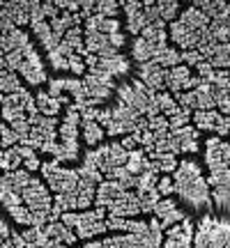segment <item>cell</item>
Returning <instances> with one entry per match:
<instances>
[{
  "mask_svg": "<svg viewBox=\"0 0 230 248\" xmlns=\"http://www.w3.org/2000/svg\"><path fill=\"white\" fill-rule=\"evenodd\" d=\"M230 246V218H216L207 212L196 225L194 248H228Z\"/></svg>",
  "mask_w": 230,
  "mask_h": 248,
  "instance_id": "obj_1",
  "label": "cell"
},
{
  "mask_svg": "<svg viewBox=\"0 0 230 248\" xmlns=\"http://www.w3.org/2000/svg\"><path fill=\"white\" fill-rule=\"evenodd\" d=\"M175 195L186 204L191 207L194 212H210L214 207L212 202V188L207 184L205 177H198L194 182H186V184H175Z\"/></svg>",
  "mask_w": 230,
  "mask_h": 248,
  "instance_id": "obj_2",
  "label": "cell"
},
{
  "mask_svg": "<svg viewBox=\"0 0 230 248\" xmlns=\"http://www.w3.org/2000/svg\"><path fill=\"white\" fill-rule=\"evenodd\" d=\"M42 177L46 179L49 188L53 191L55 195L62 193H79V170H69V168H62L58 161H46L42 166Z\"/></svg>",
  "mask_w": 230,
  "mask_h": 248,
  "instance_id": "obj_3",
  "label": "cell"
},
{
  "mask_svg": "<svg viewBox=\"0 0 230 248\" xmlns=\"http://www.w3.org/2000/svg\"><path fill=\"white\" fill-rule=\"evenodd\" d=\"M85 159L92 161V163L104 172V177H106L113 168H122V166H127L129 152L122 147V142L111 140V142H106V145H99L97 150L85 152Z\"/></svg>",
  "mask_w": 230,
  "mask_h": 248,
  "instance_id": "obj_4",
  "label": "cell"
},
{
  "mask_svg": "<svg viewBox=\"0 0 230 248\" xmlns=\"http://www.w3.org/2000/svg\"><path fill=\"white\" fill-rule=\"evenodd\" d=\"M205 166L212 172H223L230 168V140L219 136H210L205 140Z\"/></svg>",
  "mask_w": 230,
  "mask_h": 248,
  "instance_id": "obj_5",
  "label": "cell"
},
{
  "mask_svg": "<svg viewBox=\"0 0 230 248\" xmlns=\"http://www.w3.org/2000/svg\"><path fill=\"white\" fill-rule=\"evenodd\" d=\"M23 204H26L30 212H53V202L55 198L51 195V188L42 182L39 177H33V182L26 186V191L21 193Z\"/></svg>",
  "mask_w": 230,
  "mask_h": 248,
  "instance_id": "obj_6",
  "label": "cell"
},
{
  "mask_svg": "<svg viewBox=\"0 0 230 248\" xmlns=\"http://www.w3.org/2000/svg\"><path fill=\"white\" fill-rule=\"evenodd\" d=\"M26 60H23V64H21V69H18V76L26 80L30 88H39V85H44V83H49V76H46V69H44V62H42V58H39V53H37L35 44L28 46L26 51Z\"/></svg>",
  "mask_w": 230,
  "mask_h": 248,
  "instance_id": "obj_7",
  "label": "cell"
},
{
  "mask_svg": "<svg viewBox=\"0 0 230 248\" xmlns=\"http://www.w3.org/2000/svg\"><path fill=\"white\" fill-rule=\"evenodd\" d=\"M83 80H85V85H88L90 97L97 99V101H101V104H106L108 97L117 90L115 88V83H113V76L106 74L104 69H90Z\"/></svg>",
  "mask_w": 230,
  "mask_h": 248,
  "instance_id": "obj_8",
  "label": "cell"
},
{
  "mask_svg": "<svg viewBox=\"0 0 230 248\" xmlns=\"http://www.w3.org/2000/svg\"><path fill=\"white\" fill-rule=\"evenodd\" d=\"M207 184L212 188V202L219 212L230 214V168L223 172H212L207 177Z\"/></svg>",
  "mask_w": 230,
  "mask_h": 248,
  "instance_id": "obj_9",
  "label": "cell"
},
{
  "mask_svg": "<svg viewBox=\"0 0 230 248\" xmlns=\"http://www.w3.org/2000/svg\"><path fill=\"white\" fill-rule=\"evenodd\" d=\"M106 209H108V216H117V218H133V216L143 214L141 195L136 193V191H124V193H120L115 200L108 202Z\"/></svg>",
  "mask_w": 230,
  "mask_h": 248,
  "instance_id": "obj_10",
  "label": "cell"
},
{
  "mask_svg": "<svg viewBox=\"0 0 230 248\" xmlns=\"http://www.w3.org/2000/svg\"><path fill=\"white\" fill-rule=\"evenodd\" d=\"M136 74H138V80H143L145 85L154 92H166V76H168V69L159 67L157 62H145V64H136Z\"/></svg>",
  "mask_w": 230,
  "mask_h": 248,
  "instance_id": "obj_11",
  "label": "cell"
},
{
  "mask_svg": "<svg viewBox=\"0 0 230 248\" xmlns=\"http://www.w3.org/2000/svg\"><path fill=\"white\" fill-rule=\"evenodd\" d=\"M122 9L127 14V32L133 37H141V32L148 26V18H145V5L143 2H136V0H127L122 2Z\"/></svg>",
  "mask_w": 230,
  "mask_h": 248,
  "instance_id": "obj_12",
  "label": "cell"
},
{
  "mask_svg": "<svg viewBox=\"0 0 230 248\" xmlns=\"http://www.w3.org/2000/svg\"><path fill=\"white\" fill-rule=\"evenodd\" d=\"M85 48H88V55H99V58L120 55V51L111 44V37L104 32H85Z\"/></svg>",
  "mask_w": 230,
  "mask_h": 248,
  "instance_id": "obj_13",
  "label": "cell"
},
{
  "mask_svg": "<svg viewBox=\"0 0 230 248\" xmlns=\"http://www.w3.org/2000/svg\"><path fill=\"white\" fill-rule=\"evenodd\" d=\"M30 7L33 2H2L0 5V18H9L16 28L21 26H30Z\"/></svg>",
  "mask_w": 230,
  "mask_h": 248,
  "instance_id": "obj_14",
  "label": "cell"
},
{
  "mask_svg": "<svg viewBox=\"0 0 230 248\" xmlns=\"http://www.w3.org/2000/svg\"><path fill=\"white\" fill-rule=\"evenodd\" d=\"M198 51L214 69H230V44H205Z\"/></svg>",
  "mask_w": 230,
  "mask_h": 248,
  "instance_id": "obj_15",
  "label": "cell"
},
{
  "mask_svg": "<svg viewBox=\"0 0 230 248\" xmlns=\"http://www.w3.org/2000/svg\"><path fill=\"white\" fill-rule=\"evenodd\" d=\"M164 46H168V44H152V42L143 39V37H136V39L131 42V60L136 62V64L152 62Z\"/></svg>",
  "mask_w": 230,
  "mask_h": 248,
  "instance_id": "obj_16",
  "label": "cell"
},
{
  "mask_svg": "<svg viewBox=\"0 0 230 248\" xmlns=\"http://www.w3.org/2000/svg\"><path fill=\"white\" fill-rule=\"evenodd\" d=\"M28 46H33L30 37L23 28H16L14 32H7V35H0V51L2 55L12 53V51H26Z\"/></svg>",
  "mask_w": 230,
  "mask_h": 248,
  "instance_id": "obj_17",
  "label": "cell"
},
{
  "mask_svg": "<svg viewBox=\"0 0 230 248\" xmlns=\"http://www.w3.org/2000/svg\"><path fill=\"white\" fill-rule=\"evenodd\" d=\"M33 172H28L26 168H18L14 172H2V179H0V188H9V191H14V193H23L26 191V186L33 182Z\"/></svg>",
  "mask_w": 230,
  "mask_h": 248,
  "instance_id": "obj_18",
  "label": "cell"
},
{
  "mask_svg": "<svg viewBox=\"0 0 230 248\" xmlns=\"http://www.w3.org/2000/svg\"><path fill=\"white\" fill-rule=\"evenodd\" d=\"M180 21L184 23L189 30H194V32H198V35H205L207 30H210V18L205 16L203 12L198 7H194V5H189V7L182 12V16H180Z\"/></svg>",
  "mask_w": 230,
  "mask_h": 248,
  "instance_id": "obj_19",
  "label": "cell"
},
{
  "mask_svg": "<svg viewBox=\"0 0 230 248\" xmlns=\"http://www.w3.org/2000/svg\"><path fill=\"white\" fill-rule=\"evenodd\" d=\"M95 69H104L106 74H111L113 78H124V76L129 74V69H131V62H129V58H124V55L120 53V55H115V58H99V64Z\"/></svg>",
  "mask_w": 230,
  "mask_h": 248,
  "instance_id": "obj_20",
  "label": "cell"
},
{
  "mask_svg": "<svg viewBox=\"0 0 230 248\" xmlns=\"http://www.w3.org/2000/svg\"><path fill=\"white\" fill-rule=\"evenodd\" d=\"M129 191L122 182H115V179H104L97 188V200H95V207H108L111 200H115L120 193Z\"/></svg>",
  "mask_w": 230,
  "mask_h": 248,
  "instance_id": "obj_21",
  "label": "cell"
},
{
  "mask_svg": "<svg viewBox=\"0 0 230 248\" xmlns=\"http://www.w3.org/2000/svg\"><path fill=\"white\" fill-rule=\"evenodd\" d=\"M198 177H203V168H200V163L196 159H182L177 170L173 172L175 184H186V182H194Z\"/></svg>",
  "mask_w": 230,
  "mask_h": 248,
  "instance_id": "obj_22",
  "label": "cell"
},
{
  "mask_svg": "<svg viewBox=\"0 0 230 248\" xmlns=\"http://www.w3.org/2000/svg\"><path fill=\"white\" fill-rule=\"evenodd\" d=\"M44 232L51 237V239L60 241V244H65V246H74L76 241H79V234H76V230H71L69 225H65L62 221L58 223H49L44 228Z\"/></svg>",
  "mask_w": 230,
  "mask_h": 248,
  "instance_id": "obj_23",
  "label": "cell"
},
{
  "mask_svg": "<svg viewBox=\"0 0 230 248\" xmlns=\"http://www.w3.org/2000/svg\"><path fill=\"white\" fill-rule=\"evenodd\" d=\"M81 138L88 142L90 150H92V147L101 145V140L106 138V129L97 120H83V124H81Z\"/></svg>",
  "mask_w": 230,
  "mask_h": 248,
  "instance_id": "obj_24",
  "label": "cell"
},
{
  "mask_svg": "<svg viewBox=\"0 0 230 248\" xmlns=\"http://www.w3.org/2000/svg\"><path fill=\"white\" fill-rule=\"evenodd\" d=\"M30 30H33V35L39 39V44L44 46L46 53H51V51H55L58 48V39H55L53 35V28H51V23L49 21H42V23H35V26H30Z\"/></svg>",
  "mask_w": 230,
  "mask_h": 248,
  "instance_id": "obj_25",
  "label": "cell"
},
{
  "mask_svg": "<svg viewBox=\"0 0 230 248\" xmlns=\"http://www.w3.org/2000/svg\"><path fill=\"white\" fill-rule=\"evenodd\" d=\"M35 101H37V108H39L42 115H46V117H58L60 115V108H62L60 99L51 97L46 90H39V92H37Z\"/></svg>",
  "mask_w": 230,
  "mask_h": 248,
  "instance_id": "obj_26",
  "label": "cell"
},
{
  "mask_svg": "<svg viewBox=\"0 0 230 248\" xmlns=\"http://www.w3.org/2000/svg\"><path fill=\"white\" fill-rule=\"evenodd\" d=\"M221 113L219 110H196L194 113V124L198 131L214 133L216 131V122H219Z\"/></svg>",
  "mask_w": 230,
  "mask_h": 248,
  "instance_id": "obj_27",
  "label": "cell"
},
{
  "mask_svg": "<svg viewBox=\"0 0 230 248\" xmlns=\"http://www.w3.org/2000/svg\"><path fill=\"white\" fill-rule=\"evenodd\" d=\"M143 39H148L152 44H168V30H166V21H157V23H148L145 30L141 32Z\"/></svg>",
  "mask_w": 230,
  "mask_h": 248,
  "instance_id": "obj_28",
  "label": "cell"
},
{
  "mask_svg": "<svg viewBox=\"0 0 230 248\" xmlns=\"http://www.w3.org/2000/svg\"><path fill=\"white\" fill-rule=\"evenodd\" d=\"M152 62H157V64L164 67V69L180 67V64H182V51H180V48H173V46H164Z\"/></svg>",
  "mask_w": 230,
  "mask_h": 248,
  "instance_id": "obj_29",
  "label": "cell"
},
{
  "mask_svg": "<svg viewBox=\"0 0 230 248\" xmlns=\"http://www.w3.org/2000/svg\"><path fill=\"white\" fill-rule=\"evenodd\" d=\"M127 170L131 172V175H143L145 170H150V159H148V152L145 150H133L129 152V161H127Z\"/></svg>",
  "mask_w": 230,
  "mask_h": 248,
  "instance_id": "obj_30",
  "label": "cell"
},
{
  "mask_svg": "<svg viewBox=\"0 0 230 248\" xmlns=\"http://www.w3.org/2000/svg\"><path fill=\"white\" fill-rule=\"evenodd\" d=\"M21 234H23L28 248H46L51 244V237L44 232V228H26Z\"/></svg>",
  "mask_w": 230,
  "mask_h": 248,
  "instance_id": "obj_31",
  "label": "cell"
},
{
  "mask_svg": "<svg viewBox=\"0 0 230 248\" xmlns=\"http://www.w3.org/2000/svg\"><path fill=\"white\" fill-rule=\"evenodd\" d=\"M21 166H23V156L18 152V145L12 147V150H2V154H0V168H2V172H14Z\"/></svg>",
  "mask_w": 230,
  "mask_h": 248,
  "instance_id": "obj_32",
  "label": "cell"
},
{
  "mask_svg": "<svg viewBox=\"0 0 230 248\" xmlns=\"http://www.w3.org/2000/svg\"><path fill=\"white\" fill-rule=\"evenodd\" d=\"M81 159V147H79V140L76 142H60V150L55 154L58 163H74V161Z\"/></svg>",
  "mask_w": 230,
  "mask_h": 248,
  "instance_id": "obj_33",
  "label": "cell"
},
{
  "mask_svg": "<svg viewBox=\"0 0 230 248\" xmlns=\"http://www.w3.org/2000/svg\"><path fill=\"white\" fill-rule=\"evenodd\" d=\"M21 90H23V85L18 80V74H14V71H0V92L2 94H16Z\"/></svg>",
  "mask_w": 230,
  "mask_h": 248,
  "instance_id": "obj_34",
  "label": "cell"
},
{
  "mask_svg": "<svg viewBox=\"0 0 230 248\" xmlns=\"http://www.w3.org/2000/svg\"><path fill=\"white\" fill-rule=\"evenodd\" d=\"M159 9H161V21H166L168 26L182 16V5L177 0H161Z\"/></svg>",
  "mask_w": 230,
  "mask_h": 248,
  "instance_id": "obj_35",
  "label": "cell"
},
{
  "mask_svg": "<svg viewBox=\"0 0 230 248\" xmlns=\"http://www.w3.org/2000/svg\"><path fill=\"white\" fill-rule=\"evenodd\" d=\"M53 209H55V212H60V214H67V212H74V209H79V193H62V195H55Z\"/></svg>",
  "mask_w": 230,
  "mask_h": 248,
  "instance_id": "obj_36",
  "label": "cell"
},
{
  "mask_svg": "<svg viewBox=\"0 0 230 248\" xmlns=\"http://www.w3.org/2000/svg\"><path fill=\"white\" fill-rule=\"evenodd\" d=\"M9 218L16 223V225H26V228H33V212L28 209L26 204H18V207H12L7 209Z\"/></svg>",
  "mask_w": 230,
  "mask_h": 248,
  "instance_id": "obj_37",
  "label": "cell"
},
{
  "mask_svg": "<svg viewBox=\"0 0 230 248\" xmlns=\"http://www.w3.org/2000/svg\"><path fill=\"white\" fill-rule=\"evenodd\" d=\"M0 142H2V150H12V147H16L18 142H21L18 133L7 122H2V126H0Z\"/></svg>",
  "mask_w": 230,
  "mask_h": 248,
  "instance_id": "obj_38",
  "label": "cell"
},
{
  "mask_svg": "<svg viewBox=\"0 0 230 248\" xmlns=\"http://www.w3.org/2000/svg\"><path fill=\"white\" fill-rule=\"evenodd\" d=\"M164 198H161V193L157 191V188H152V191H148V193L141 195V209L143 214H154V207L161 202Z\"/></svg>",
  "mask_w": 230,
  "mask_h": 248,
  "instance_id": "obj_39",
  "label": "cell"
},
{
  "mask_svg": "<svg viewBox=\"0 0 230 248\" xmlns=\"http://www.w3.org/2000/svg\"><path fill=\"white\" fill-rule=\"evenodd\" d=\"M122 7V2H115V0H99L97 2V14L106 18H117V12Z\"/></svg>",
  "mask_w": 230,
  "mask_h": 248,
  "instance_id": "obj_40",
  "label": "cell"
},
{
  "mask_svg": "<svg viewBox=\"0 0 230 248\" xmlns=\"http://www.w3.org/2000/svg\"><path fill=\"white\" fill-rule=\"evenodd\" d=\"M46 55H49V62H51V67L55 71L69 69V58L65 53H60V48H55V51H51V53H46Z\"/></svg>",
  "mask_w": 230,
  "mask_h": 248,
  "instance_id": "obj_41",
  "label": "cell"
},
{
  "mask_svg": "<svg viewBox=\"0 0 230 248\" xmlns=\"http://www.w3.org/2000/svg\"><path fill=\"white\" fill-rule=\"evenodd\" d=\"M0 202L5 209H12V207H18V204H23V198L14 191H9V188H0Z\"/></svg>",
  "mask_w": 230,
  "mask_h": 248,
  "instance_id": "obj_42",
  "label": "cell"
},
{
  "mask_svg": "<svg viewBox=\"0 0 230 248\" xmlns=\"http://www.w3.org/2000/svg\"><path fill=\"white\" fill-rule=\"evenodd\" d=\"M69 71L74 74V78H81L85 71H88V64H85V58L79 53L69 55Z\"/></svg>",
  "mask_w": 230,
  "mask_h": 248,
  "instance_id": "obj_43",
  "label": "cell"
},
{
  "mask_svg": "<svg viewBox=\"0 0 230 248\" xmlns=\"http://www.w3.org/2000/svg\"><path fill=\"white\" fill-rule=\"evenodd\" d=\"M157 191L161 193V198H170L175 193V179H173V175H164L159 179V184H157Z\"/></svg>",
  "mask_w": 230,
  "mask_h": 248,
  "instance_id": "obj_44",
  "label": "cell"
},
{
  "mask_svg": "<svg viewBox=\"0 0 230 248\" xmlns=\"http://www.w3.org/2000/svg\"><path fill=\"white\" fill-rule=\"evenodd\" d=\"M51 97L60 99L65 92H67V78H51L49 80V90H46Z\"/></svg>",
  "mask_w": 230,
  "mask_h": 248,
  "instance_id": "obj_45",
  "label": "cell"
},
{
  "mask_svg": "<svg viewBox=\"0 0 230 248\" xmlns=\"http://www.w3.org/2000/svg\"><path fill=\"white\" fill-rule=\"evenodd\" d=\"M148 129H150L152 133H159V131L170 129L168 117H166V115H157V117H152V120H148Z\"/></svg>",
  "mask_w": 230,
  "mask_h": 248,
  "instance_id": "obj_46",
  "label": "cell"
},
{
  "mask_svg": "<svg viewBox=\"0 0 230 248\" xmlns=\"http://www.w3.org/2000/svg\"><path fill=\"white\" fill-rule=\"evenodd\" d=\"M200 62H205L200 51H182V64H186V67H198Z\"/></svg>",
  "mask_w": 230,
  "mask_h": 248,
  "instance_id": "obj_47",
  "label": "cell"
},
{
  "mask_svg": "<svg viewBox=\"0 0 230 248\" xmlns=\"http://www.w3.org/2000/svg\"><path fill=\"white\" fill-rule=\"evenodd\" d=\"M129 221H131V218H117V216H108L106 225H108V230H120V232H127V234H129Z\"/></svg>",
  "mask_w": 230,
  "mask_h": 248,
  "instance_id": "obj_48",
  "label": "cell"
},
{
  "mask_svg": "<svg viewBox=\"0 0 230 248\" xmlns=\"http://www.w3.org/2000/svg\"><path fill=\"white\" fill-rule=\"evenodd\" d=\"M143 5H145V18H148V23H157V21H161L159 2H143Z\"/></svg>",
  "mask_w": 230,
  "mask_h": 248,
  "instance_id": "obj_49",
  "label": "cell"
},
{
  "mask_svg": "<svg viewBox=\"0 0 230 248\" xmlns=\"http://www.w3.org/2000/svg\"><path fill=\"white\" fill-rule=\"evenodd\" d=\"M175 200H173V198H164V200H161L159 204H157V207H154V216H157V218H164V216H166V214L170 212V209H173V207H175Z\"/></svg>",
  "mask_w": 230,
  "mask_h": 248,
  "instance_id": "obj_50",
  "label": "cell"
},
{
  "mask_svg": "<svg viewBox=\"0 0 230 248\" xmlns=\"http://www.w3.org/2000/svg\"><path fill=\"white\" fill-rule=\"evenodd\" d=\"M196 71H198V76H200V78H203L205 83H210V80L214 78V74H216V69H214V67H212V64H210L207 60L200 62V64L196 67Z\"/></svg>",
  "mask_w": 230,
  "mask_h": 248,
  "instance_id": "obj_51",
  "label": "cell"
},
{
  "mask_svg": "<svg viewBox=\"0 0 230 248\" xmlns=\"http://www.w3.org/2000/svg\"><path fill=\"white\" fill-rule=\"evenodd\" d=\"M216 136L223 138V136H230V115H221L219 117V122H216Z\"/></svg>",
  "mask_w": 230,
  "mask_h": 248,
  "instance_id": "obj_52",
  "label": "cell"
},
{
  "mask_svg": "<svg viewBox=\"0 0 230 248\" xmlns=\"http://www.w3.org/2000/svg\"><path fill=\"white\" fill-rule=\"evenodd\" d=\"M81 14L83 18H90L97 14V2L95 0H81Z\"/></svg>",
  "mask_w": 230,
  "mask_h": 248,
  "instance_id": "obj_53",
  "label": "cell"
},
{
  "mask_svg": "<svg viewBox=\"0 0 230 248\" xmlns=\"http://www.w3.org/2000/svg\"><path fill=\"white\" fill-rule=\"evenodd\" d=\"M42 5H44V14H46V18H49V21H55V18L62 14V9L58 7L55 2H42Z\"/></svg>",
  "mask_w": 230,
  "mask_h": 248,
  "instance_id": "obj_54",
  "label": "cell"
},
{
  "mask_svg": "<svg viewBox=\"0 0 230 248\" xmlns=\"http://www.w3.org/2000/svg\"><path fill=\"white\" fill-rule=\"evenodd\" d=\"M42 166H44V163L39 161V156H37V154H33L30 159L23 161V168H26L28 172H37V170H42Z\"/></svg>",
  "mask_w": 230,
  "mask_h": 248,
  "instance_id": "obj_55",
  "label": "cell"
},
{
  "mask_svg": "<svg viewBox=\"0 0 230 248\" xmlns=\"http://www.w3.org/2000/svg\"><path fill=\"white\" fill-rule=\"evenodd\" d=\"M108 37H111V44H113L117 51L127 44V35H124V32H115V35H108Z\"/></svg>",
  "mask_w": 230,
  "mask_h": 248,
  "instance_id": "obj_56",
  "label": "cell"
},
{
  "mask_svg": "<svg viewBox=\"0 0 230 248\" xmlns=\"http://www.w3.org/2000/svg\"><path fill=\"white\" fill-rule=\"evenodd\" d=\"M216 110H219L221 115H230V97H226L223 101H219V106H216Z\"/></svg>",
  "mask_w": 230,
  "mask_h": 248,
  "instance_id": "obj_57",
  "label": "cell"
},
{
  "mask_svg": "<svg viewBox=\"0 0 230 248\" xmlns=\"http://www.w3.org/2000/svg\"><path fill=\"white\" fill-rule=\"evenodd\" d=\"M0 234H2V241L12 239V230H9V223L7 221H0Z\"/></svg>",
  "mask_w": 230,
  "mask_h": 248,
  "instance_id": "obj_58",
  "label": "cell"
},
{
  "mask_svg": "<svg viewBox=\"0 0 230 248\" xmlns=\"http://www.w3.org/2000/svg\"><path fill=\"white\" fill-rule=\"evenodd\" d=\"M228 248H230V246H228Z\"/></svg>",
  "mask_w": 230,
  "mask_h": 248,
  "instance_id": "obj_59",
  "label": "cell"
}]
</instances>
